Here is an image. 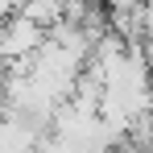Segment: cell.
<instances>
[{
    "label": "cell",
    "instance_id": "1",
    "mask_svg": "<svg viewBox=\"0 0 153 153\" xmlns=\"http://www.w3.org/2000/svg\"><path fill=\"white\" fill-rule=\"evenodd\" d=\"M46 42V25H37L25 13H13L0 21V66H21L29 62L37 46Z\"/></svg>",
    "mask_w": 153,
    "mask_h": 153
},
{
    "label": "cell",
    "instance_id": "2",
    "mask_svg": "<svg viewBox=\"0 0 153 153\" xmlns=\"http://www.w3.org/2000/svg\"><path fill=\"white\" fill-rule=\"evenodd\" d=\"M103 4H108V8H137L141 0H103Z\"/></svg>",
    "mask_w": 153,
    "mask_h": 153
}]
</instances>
